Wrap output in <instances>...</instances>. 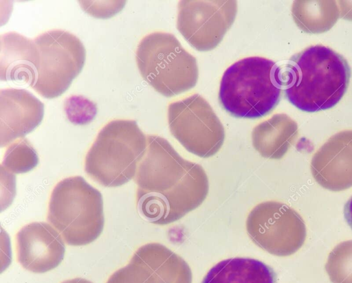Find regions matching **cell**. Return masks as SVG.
Instances as JSON below:
<instances>
[{
  "mask_svg": "<svg viewBox=\"0 0 352 283\" xmlns=\"http://www.w3.org/2000/svg\"><path fill=\"white\" fill-rule=\"evenodd\" d=\"M344 214L348 225L352 229V196L344 205Z\"/></svg>",
  "mask_w": 352,
  "mask_h": 283,
  "instance_id": "603a6c76",
  "label": "cell"
},
{
  "mask_svg": "<svg viewBox=\"0 0 352 283\" xmlns=\"http://www.w3.org/2000/svg\"><path fill=\"white\" fill-rule=\"evenodd\" d=\"M325 269L333 283H352V240L342 242L333 249Z\"/></svg>",
  "mask_w": 352,
  "mask_h": 283,
  "instance_id": "ac0fdd59",
  "label": "cell"
},
{
  "mask_svg": "<svg viewBox=\"0 0 352 283\" xmlns=\"http://www.w3.org/2000/svg\"><path fill=\"white\" fill-rule=\"evenodd\" d=\"M168 118L171 134L189 152L210 157L221 148L223 124L209 103L200 95L171 102Z\"/></svg>",
  "mask_w": 352,
  "mask_h": 283,
  "instance_id": "ba28073f",
  "label": "cell"
},
{
  "mask_svg": "<svg viewBox=\"0 0 352 283\" xmlns=\"http://www.w3.org/2000/svg\"><path fill=\"white\" fill-rule=\"evenodd\" d=\"M43 114V104L27 90L1 89V146H6L32 131L42 121Z\"/></svg>",
  "mask_w": 352,
  "mask_h": 283,
  "instance_id": "4fadbf2b",
  "label": "cell"
},
{
  "mask_svg": "<svg viewBox=\"0 0 352 283\" xmlns=\"http://www.w3.org/2000/svg\"><path fill=\"white\" fill-rule=\"evenodd\" d=\"M311 171L316 181L329 190L352 187V130L332 135L313 155Z\"/></svg>",
  "mask_w": 352,
  "mask_h": 283,
  "instance_id": "7c38bea8",
  "label": "cell"
},
{
  "mask_svg": "<svg viewBox=\"0 0 352 283\" xmlns=\"http://www.w3.org/2000/svg\"><path fill=\"white\" fill-rule=\"evenodd\" d=\"M135 60L142 78L166 97L186 92L197 84L196 58L172 34L155 32L145 36L138 45Z\"/></svg>",
  "mask_w": 352,
  "mask_h": 283,
  "instance_id": "8992f818",
  "label": "cell"
},
{
  "mask_svg": "<svg viewBox=\"0 0 352 283\" xmlns=\"http://www.w3.org/2000/svg\"><path fill=\"white\" fill-rule=\"evenodd\" d=\"M47 220L67 245L90 244L104 227L102 194L80 176L65 178L52 192Z\"/></svg>",
  "mask_w": 352,
  "mask_h": 283,
  "instance_id": "5b68a950",
  "label": "cell"
},
{
  "mask_svg": "<svg viewBox=\"0 0 352 283\" xmlns=\"http://www.w3.org/2000/svg\"><path fill=\"white\" fill-rule=\"evenodd\" d=\"M146 147V135L135 121L112 120L100 131L88 150L85 170L103 186H120L134 179Z\"/></svg>",
  "mask_w": 352,
  "mask_h": 283,
  "instance_id": "277c9868",
  "label": "cell"
},
{
  "mask_svg": "<svg viewBox=\"0 0 352 283\" xmlns=\"http://www.w3.org/2000/svg\"><path fill=\"white\" fill-rule=\"evenodd\" d=\"M236 12L237 3L233 0L180 1L177 27L192 47L210 51L222 41Z\"/></svg>",
  "mask_w": 352,
  "mask_h": 283,
  "instance_id": "30bf717a",
  "label": "cell"
},
{
  "mask_svg": "<svg viewBox=\"0 0 352 283\" xmlns=\"http://www.w3.org/2000/svg\"><path fill=\"white\" fill-rule=\"evenodd\" d=\"M246 229L256 245L277 256L295 253L307 236L300 215L287 205L273 201L261 203L250 211Z\"/></svg>",
  "mask_w": 352,
  "mask_h": 283,
  "instance_id": "9c48e42d",
  "label": "cell"
},
{
  "mask_svg": "<svg viewBox=\"0 0 352 283\" xmlns=\"http://www.w3.org/2000/svg\"><path fill=\"white\" fill-rule=\"evenodd\" d=\"M64 109L69 120L78 124L89 123L97 112L92 102L79 95H72L65 100Z\"/></svg>",
  "mask_w": 352,
  "mask_h": 283,
  "instance_id": "44dd1931",
  "label": "cell"
},
{
  "mask_svg": "<svg viewBox=\"0 0 352 283\" xmlns=\"http://www.w3.org/2000/svg\"><path fill=\"white\" fill-rule=\"evenodd\" d=\"M292 14L298 27L310 34L329 31L340 17L337 1L333 0L295 1Z\"/></svg>",
  "mask_w": 352,
  "mask_h": 283,
  "instance_id": "e0dca14e",
  "label": "cell"
},
{
  "mask_svg": "<svg viewBox=\"0 0 352 283\" xmlns=\"http://www.w3.org/2000/svg\"><path fill=\"white\" fill-rule=\"evenodd\" d=\"M146 138L134 177L137 206L150 223L170 224L201 205L208 193V179L201 166L182 158L164 138Z\"/></svg>",
  "mask_w": 352,
  "mask_h": 283,
  "instance_id": "6da1fadb",
  "label": "cell"
},
{
  "mask_svg": "<svg viewBox=\"0 0 352 283\" xmlns=\"http://www.w3.org/2000/svg\"><path fill=\"white\" fill-rule=\"evenodd\" d=\"M283 86L281 69L275 62L260 56L244 58L224 71L219 100L231 115L255 119L273 110Z\"/></svg>",
  "mask_w": 352,
  "mask_h": 283,
  "instance_id": "3957f363",
  "label": "cell"
},
{
  "mask_svg": "<svg viewBox=\"0 0 352 283\" xmlns=\"http://www.w3.org/2000/svg\"><path fill=\"white\" fill-rule=\"evenodd\" d=\"M38 163L36 153L25 139H18L7 148L1 167L14 173L26 172Z\"/></svg>",
  "mask_w": 352,
  "mask_h": 283,
  "instance_id": "d6986e66",
  "label": "cell"
},
{
  "mask_svg": "<svg viewBox=\"0 0 352 283\" xmlns=\"http://www.w3.org/2000/svg\"><path fill=\"white\" fill-rule=\"evenodd\" d=\"M61 283H93L92 282L82 278H76L67 280Z\"/></svg>",
  "mask_w": 352,
  "mask_h": 283,
  "instance_id": "cb8c5ba5",
  "label": "cell"
},
{
  "mask_svg": "<svg viewBox=\"0 0 352 283\" xmlns=\"http://www.w3.org/2000/svg\"><path fill=\"white\" fill-rule=\"evenodd\" d=\"M201 283H276L273 269L256 259L232 258L212 267Z\"/></svg>",
  "mask_w": 352,
  "mask_h": 283,
  "instance_id": "2e32d148",
  "label": "cell"
},
{
  "mask_svg": "<svg viewBox=\"0 0 352 283\" xmlns=\"http://www.w3.org/2000/svg\"><path fill=\"white\" fill-rule=\"evenodd\" d=\"M340 16L352 21V1H338Z\"/></svg>",
  "mask_w": 352,
  "mask_h": 283,
  "instance_id": "7402d4cb",
  "label": "cell"
},
{
  "mask_svg": "<svg viewBox=\"0 0 352 283\" xmlns=\"http://www.w3.org/2000/svg\"><path fill=\"white\" fill-rule=\"evenodd\" d=\"M350 69L331 48L316 45L294 55L282 72L288 100L306 112L334 106L346 91Z\"/></svg>",
  "mask_w": 352,
  "mask_h": 283,
  "instance_id": "7a4b0ae2",
  "label": "cell"
},
{
  "mask_svg": "<svg viewBox=\"0 0 352 283\" xmlns=\"http://www.w3.org/2000/svg\"><path fill=\"white\" fill-rule=\"evenodd\" d=\"M106 283H159L155 276L140 260L133 257L127 265L116 271Z\"/></svg>",
  "mask_w": 352,
  "mask_h": 283,
  "instance_id": "ffe728a7",
  "label": "cell"
},
{
  "mask_svg": "<svg viewBox=\"0 0 352 283\" xmlns=\"http://www.w3.org/2000/svg\"><path fill=\"white\" fill-rule=\"evenodd\" d=\"M1 80L32 86L39 54L34 40L14 32L1 35Z\"/></svg>",
  "mask_w": 352,
  "mask_h": 283,
  "instance_id": "5bb4252c",
  "label": "cell"
},
{
  "mask_svg": "<svg viewBox=\"0 0 352 283\" xmlns=\"http://www.w3.org/2000/svg\"><path fill=\"white\" fill-rule=\"evenodd\" d=\"M16 251L17 260L25 269L42 273L60 264L65 247L61 234L53 226L34 222L17 232Z\"/></svg>",
  "mask_w": 352,
  "mask_h": 283,
  "instance_id": "8fae6325",
  "label": "cell"
},
{
  "mask_svg": "<svg viewBox=\"0 0 352 283\" xmlns=\"http://www.w3.org/2000/svg\"><path fill=\"white\" fill-rule=\"evenodd\" d=\"M39 60L32 88L45 98L62 95L81 71L86 52L80 40L65 30H52L34 39Z\"/></svg>",
  "mask_w": 352,
  "mask_h": 283,
  "instance_id": "52a82bcc",
  "label": "cell"
},
{
  "mask_svg": "<svg viewBox=\"0 0 352 283\" xmlns=\"http://www.w3.org/2000/svg\"><path fill=\"white\" fill-rule=\"evenodd\" d=\"M298 132L295 120L285 113H277L253 128L252 145L262 157L280 159L294 144Z\"/></svg>",
  "mask_w": 352,
  "mask_h": 283,
  "instance_id": "9a60e30c",
  "label": "cell"
}]
</instances>
